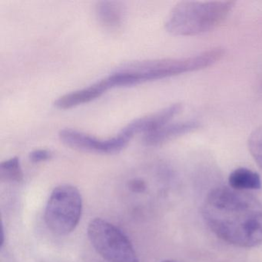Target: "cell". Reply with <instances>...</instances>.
I'll return each instance as SVG.
<instances>
[{
	"label": "cell",
	"instance_id": "6",
	"mask_svg": "<svg viewBox=\"0 0 262 262\" xmlns=\"http://www.w3.org/2000/svg\"><path fill=\"white\" fill-rule=\"evenodd\" d=\"M61 142L78 151L96 154H116L128 145L131 138L120 132L108 139H99L73 128H64L59 133Z\"/></svg>",
	"mask_w": 262,
	"mask_h": 262
},
{
	"label": "cell",
	"instance_id": "14",
	"mask_svg": "<svg viewBox=\"0 0 262 262\" xmlns=\"http://www.w3.org/2000/svg\"><path fill=\"white\" fill-rule=\"evenodd\" d=\"M53 154L47 149H36L30 152V159L34 163L45 162L51 159Z\"/></svg>",
	"mask_w": 262,
	"mask_h": 262
},
{
	"label": "cell",
	"instance_id": "9",
	"mask_svg": "<svg viewBox=\"0 0 262 262\" xmlns=\"http://www.w3.org/2000/svg\"><path fill=\"white\" fill-rule=\"evenodd\" d=\"M199 125V122L192 120L170 122L156 131L145 135L143 142L147 146H159L198 129Z\"/></svg>",
	"mask_w": 262,
	"mask_h": 262
},
{
	"label": "cell",
	"instance_id": "7",
	"mask_svg": "<svg viewBox=\"0 0 262 262\" xmlns=\"http://www.w3.org/2000/svg\"><path fill=\"white\" fill-rule=\"evenodd\" d=\"M182 110V104H172L160 111L135 119L126 126L124 127L121 132L131 139H133L135 135L140 133H143L144 135L148 134L171 122Z\"/></svg>",
	"mask_w": 262,
	"mask_h": 262
},
{
	"label": "cell",
	"instance_id": "12",
	"mask_svg": "<svg viewBox=\"0 0 262 262\" xmlns=\"http://www.w3.org/2000/svg\"><path fill=\"white\" fill-rule=\"evenodd\" d=\"M0 177L12 182H20L24 179V173L20 162L17 157L12 158L0 165Z\"/></svg>",
	"mask_w": 262,
	"mask_h": 262
},
{
	"label": "cell",
	"instance_id": "16",
	"mask_svg": "<svg viewBox=\"0 0 262 262\" xmlns=\"http://www.w3.org/2000/svg\"><path fill=\"white\" fill-rule=\"evenodd\" d=\"M162 262H177L176 261V260H163Z\"/></svg>",
	"mask_w": 262,
	"mask_h": 262
},
{
	"label": "cell",
	"instance_id": "4",
	"mask_svg": "<svg viewBox=\"0 0 262 262\" xmlns=\"http://www.w3.org/2000/svg\"><path fill=\"white\" fill-rule=\"evenodd\" d=\"M82 211V196L79 190L68 184L59 185L47 202L46 224L55 234L66 235L77 226Z\"/></svg>",
	"mask_w": 262,
	"mask_h": 262
},
{
	"label": "cell",
	"instance_id": "8",
	"mask_svg": "<svg viewBox=\"0 0 262 262\" xmlns=\"http://www.w3.org/2000/svg\"><path fill=\"white\" fill-rule=\"evenodd\" d=\"M108 90L110 89L105 78L82 90L60 96L55 101L54 106L58 110H70L95 100Z\"/></svg>",
	"mask_w": 262,
	"mask_h": 262
},
{
	"label": "cell",
	"instance_id": "15",
	"mask_svg": "<svg viewBox=\"0 0 262 262\" xmlns=\"http://www.w3.org/2000/svg\"><path fill=\"white\" fill-rule=\"evenodd\" d=\"M128 186H129L130 189L134 192H142L145 191L146 185H145V182L142 179H134L130 181Z\"/></svg>",
	"mask_w": 262,
	"mask_h": 262
},
{
	"label": "cell",
	"instance_id": "3",
	"mask_svg": "<svg viewBox=\"0 0 262 262\" xmlns=\"http://www.w3.org/2000/svg\"><path fill=\"white\" fill-rule=\"evenodd\" d=\"M234 5L233 1H182L176 4L168 14L165 30L177 36L208 33L226 19Z\"/></svg>",
	"mask_w": 262,
	"mask_h": 262
},
{
	"label": "cell",
	"instance_id": "13",
	"mask_svg": "<svg viewBox=\"0 0 262 262\" xmlns=\"http://www.w3.org/2000/svg\"><path fill=\"white\" fill-rule=\"evenodd\" d=\"M248 144V149L254 162L262 169V125L251 133Z\"/></svg>",
	"mask_w": 262,
	"mask_h": 262
},
{
	"label": "cell",
	"instance_id": "10",
	"mask_svg": "<svg viewBox=\"0 0 262 262\" xmlns=\"http://www.w3.org/2000/svg\"><path fill=\"white\" fill-rule=\"evenodd\" d=\"M99 25L110 33H116L122 28L125 19V10L122 3L100 1L95 9Z\"/></svg>",
	"mask_w": 262,
	"mask_h": 262
},
{
	"label": "cell",
	"instance_id": "11",
	"mask_svg": "<svg viewBox=\"0 0 262 262\" xmlns=\"http://www.w3.org/2000/svg\"><path fill=\"white\" fill-rule=\"evenodd\" d=\"M228 182L231 188L237 191L260 189L261 179L255 171L246 168H238L230 174Z\"/></svg>",
	"mask_w": 262,
	"mask_h": 262
},
{
	"label": "cell",
	"instance_id": "5",
	"mask_svg": "<svg viewBox=\"0 0 262 262\" xmlns=\"http://www.w3.org/2000/svg\"><path fill=\"white\" fill-rule=\"evenodd\" d=\"M87 234L95 250L108 262H139L127 236L110 222L94 219L89 225Z\"/></svg>",
	"mask_w": 262,
	"mask_h": 262
},
{
	"label": "cell",
	"instance_id": "2",
	"mask_svg": "<svg viewBox=\"0 0 262 262\" xmlns=\"http://www.w3.org/2000/svg\"><path fill=\"white\" fill-rule=\"evenodd\" d=\"M223 48L215 47L188 57L141 61L124 66L106 77L110 89L128 87L203 70L224 57Z\"/></svg>",
	"mask_w": 262,
	"mask_h": 262
},
{
	"label": "cell",
	"instance_id": "1",
	"mask_svg": "<svg viewBox=\"0 0 262 262\" xmlns=\"http://www.w3.org/2000/svg\"><path fill=\"white\" fill-rule=\"evenodd\" d=\"M202 216L210 229L231 245L253 248L262 244V204L245 191L212 190L202 205Z\"/></svg>",
	"mask_w": 262,
	"mask_h": 262
}]
</instances>
